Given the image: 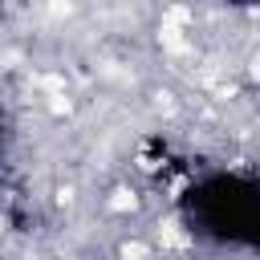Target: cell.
I'll return each instance as SVG.
<instances>
[{"instance_id": "277c9868", "label": "cell", "mask_w": 260, "mask_h": 260, "mask_svg": "<svg viewBox=\"0 0 260 260\" xmlns=\"http://www.w3.org/2000/svg\"><path fill=\"white\" fill-rule=\"evenodd\" d=\"M122 260H146V244H138V240L122 244Z\"/></svg>"}, {"instance_id": "7a4b0ae2", "label": "cell", "mask_w": 260, "mask_h": 260, "mask_svg": "<svg viewBox=\"0 0 260 260\" xmlns=\"http://www.w3.org/2000/svg\"><path fill=\"white\" fill-rule=\"evenodd\" d=\"M158 236H162V244H167V248H187V244H191V240H187V232L179 228V219H162V223H158Z\"/></svg>"}, {"instance_id": "6da1fadb", "label": "cell", "mask_w": 260, "mask_h": 260, "mask_svg": "<svg viewBox=\"0 0 260 260\" xmlns=\"http://www.w3.org/2000/svg\"><path fill=\"white\" fill-rule=\"evenodd\" d=\"M158 41L171 49V53H183L187 49V37H183V24H171V20H162V28H158Z\"/></svg>"}, {"instance_id": "3957f363", "label": "cell", "mask_w": 260, "mask_h": 260, "mask_svg": "<svg viewBox=\"0 0 260 260\" xmlns=\"http://www.w3.org/2000/svg\"><path fill=\"white\" fill-rule=\"evenodd\" d=\"M134 207H138V199L130 191H114L110 195V211H134Z\"/></svg>"}, {"instance_id": "5b68a950", "label": "cell", "mask_w": 260, "mask_h": 260, "mask_svg": "<svg viewBox=\"0 0 260 260\" xmlns=\"http://www.w3.org/2000/svg\"><path fill=\"white\" fill-rule=\"evenodd\" d=\"M49 110L53 114H69V98L65 93H49Z\"/></svg>"}, {"instance_id": "8992f818", "label": "cell", "mask_w": 260, "mask_h": 260, "mask_svg": "<svg viewBox=\"0 0 260 260\" xmlns=\"http://www.w3.org/2000/svg\"><path fill=\"white\" fill-rule=\"evenodd\" d=\"M49 12H53V16H69V12H73V4H53Z\"/></svg>"}]
</instances>
